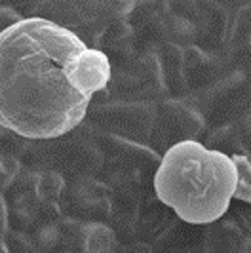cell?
Returning <instances> with one entry per match:
<instances>
[{
	"mask_svg": "<svg viewBox=\"0 0 251 253\" xmlns=\"http://www.w3.org/2000/svg\"><path fill=\"white\" fill-rule=\"evenodd\" d=\"M113 65L46 19L25 17L0 35V124L31 141L55 139L84 120Z\"/></svg>",
	"mask_w": 251,
	"mask_h": 253,
	"instance_id": "obj_1",
	"label": "cell"
},
{
	"mask_svg": "<svg viewBox=\"0 0 251 253\" xmlns=\"http://www.w3.org/2000/svg\"><path fill=\"white\" fill-rule=\"evenodd\" d=\"M236 190V166L232 156L185 141L162 154L154 175V194L179 221L209 225L226 213Z\"/></svg>",
	"mask_w": 251,
	"mask_h": 253,
	"instance_id": "obj_2",
	"label": "cell"
},
{
	"mask_svg": "<svg viewBox=\"0 0 251 253\" xmlns=\"http://www.w3.org/2000/svg\"><path fill=\"white\" fill-rule=\"evenodd\" d=\"M23 166L38 171H55L67 179L97 177L105 168V156L82 122L73 131L55 139L31 141Z\"/></svg>",
	"mask_w": 251,
	"mask_h": 253,
	"instance_id": "obj_3",
	"label": "cell"
},
{
	"mask_svg": "<svg viewBox=\"0 0 251 253\" xmlns=\"http://www.w3.org/2000/svg\"><path fill=\"white\" fill-rule=\"evenodd\" d=\"M29 19L38 17L71 31L89 50H99L105 31L124 21L133 12V2H88V0H44L29 2Z\"/></svg>",
	"mask_w": 251,
	"mask_h": 253,
	"instance_id": "obj_4",
	"label": "cell"
},
{
	"mask_svg": "<svg viewBox=\"0 0 251 253\" xmlns=\"http://www.w3.org/2000/svg\"><path fill=\"white\" fill-rule=\"evenodd\" d=\"M84 122L105 133L147 145L151 143L152 131L156 126V105L149 101L120 99L91 103Z\"/></svg>",
	"mask_w": 251,
	"mask_h": 253,
	"instance_id": "obj_5",
	"label": "cell"
},
{
	"mask_svg": "<svg viewBox=\"0 0 251 253\" xmlns=\"http://www.w3.org/2000/svg\"><path fill=\"white\" fill-rule=\"evenodd\" d=\"M59 204L65 215L84 223L109 225L113 215V194L99 177L69 179Z\"/></svg>",
	"mask_w": 251,
	"mask_h": 253,
	"instance_id": "obj_6",
	"label": "cell"
},
{
	"mask_svg": "<svg viewBox=\"0 0 251 253\" xmlns=\"http://www.w3.org/2000/svg\"><path fill=\"white\" fill-rule=\"evenodd\" d=\"M88 124V122H86ZM89 133L93 141L99 145L101 152L105 156V168L103 169H111V171H143L147 175H156L160 162H162V154L154 151L149 145L135 143V141L124 139L118 135L105 133L97 127L88 124Z\"/></svg>",
	"mask_w": 251,
	"mask_h": 253,
	"instance_id": "obj_7",
	"label": "cell"
},
{
	"mask_svg": "<svg viewBox=\"0 0 251 253\" xmlns=\"http://www.w3.org/2000/svg\"><path fill=\"white\" fill-rule=\"evenodd\" d=\"M204 129L202 114L181 99H166L156 107V126L152 131V149L162 147L164 154L185 141H198Z\"/></svg>",
	"mask_w": 251,
	"mask_h": 253,
	"instance_id": "obj_8",
	"label": "cell"
},
{
	"mask_svg": "<svg viewBox=\"0 0 251 253\" xmlns=\"http://www.w3.org/2000/svg\"><path fill=\"white\" fill-rule=\"evenodd\" d=\"M133 50H135V33L127 19L113 23L101 38L99 51L107 55L113 69L131 63L135 59Z\"/></svg>",
	"mask_w": 251,
	"mask_h": 253,
	"instance_id": "obj_9",
	"label": "cell"
},
{
	"mask_svg": "<svg viewBox=\"0 0 251 253\" xmlns=\"http://www.w3.org/2000/svg\"><path fill=\"white\" fill-rule=\"evenodd\" d=\"M120 246L114 230L105 223H84L82 253H116Z\"/></svg>",
	"mask_w": 251,
	"mask_h": 253,
	"instance_id": "obj_10",
	"label": "cell"
},
{
	"mask_svg": "<svg viewBox=\"0 0 251 253\" xmlns=\"http://www.w3.org/2000/svg\"><path fill=\"white\" fill-rule=\"evenodd\" d=\"M27 234L33 238L40 253H53L59 244V238H61L57 221H37V225Z\"/></svg>",
	"mask_w": 251,
	"mask_h": 253,
	"instance_id": "obj_11",
	"label": "cell"
},
{
	"mask_svg": "<svg viewBox=\"0 0 251 253\" xmlns=\"http://www.w3.org/2000/svg\"><path fill=\"white\" fill-rule=\"evenodd\" d=\"M67 189V179L55 171H38V198L40 202H61Z\"/></svg>",
	"mask_w": 251,
	"mask_h": 253,
	"instance_id": "obj_12",
	"label": "cell"
},
{
	"mask_svg": "<svg viewBox=\"0 0 251 253\" xmlns=\"http://www.w3.org/2000/svg\"><path fill=\"white\" fill-rule=\"evenodd\" d=\"M236 166V190L234 198L240 202L251 204V160L242 154H232Z\"/></svg>",
	"mask_w": 251,
	"mask_h": 253,
	"instance_id": "obj_13",
	"label": "cell"
},
{
	"mask_svg": "<svg viewBox=\"0 0 251 253\" xmlns=\"http://www.w3.org/2000/svg\"><path fill=\"white\" fill-rule=\"evenodd\" d=\"M4 244L10 253H40L35 246L33 238L27 232H17V230H10L4 238Z\"/></svg>",
	"mask_w": 251,
	"mask_h": 253,
	"instance_id": "obj_14",
	"label": "cell"
},
{
	"mask_svg": "<svg viewBox=\"0 0 251 253\" xmlns=\"http://www.w3.org/2000/svg\"><path fill=\"white\" fill-rule=\"evenodd\" d=\"M21 162L10 158L6 154L0 152V192H6V190L12 187V183L15 181L19 169H21Z\"/></svg>",
	"mask_w": 251,
	"mask_h": 253,
	"instance_id": "obj_15",
	"label": "cell"
},
{
	"mask_svg": "<svg viewBox=\"0 0 251 253\" xmlns=\"http://www.w3.org/2000/svg\"><path fill=\"white\" fill-rule=\"evenodd\" d=\"M25 17L17 12L12 6L2 4L0 6V35H4L6 31H10L12 27H15L17 23H21Z\"/></svg>",
	"mask_w": 251,
	"mask_h": 253,
	"instance_id": "obj_16",
	"label": "cell"
},
{
	"mask_svg": "<svg viewBox=\"0 0 251 253\" xmlns=\"http://www.w3.org/2000/svg\"><path fill=\"white\" fill-rule=\"evenodd\" d=\"M116 253H154V248H152L151 244H147V242H126L122 244L120 242V246H118V250Z\"/></svg>",
	"mask_w": 251,
	"mask_h": 253,
	"instance_id": "obj_17",
	"label": "cell"
},
{
	"mask_svg": "<svg viewBox=\"0 0 251 253\" xmlns=\"http://www.w3.org/2000/svg\"><path fill=\"white\" fill-rule=\"evenodd\" d=\"M10 232V213H8V200L4 192H0V242Z\"/></svg>",
	"mask_w": 251,
	"mask_h": 253,
	"instance_id": "obj_18",
	"label": "cell"
},
{
	"mask_svg": "<svg viewBox=\"0 0 251 253\" xmlns=\"http://www.w3.org/2000/svg\"><path fill=\"white\" fill-rule=\"evenodd\" d=\"M242 253H251V240H248L242 248Z\"/></svg>",
	"mask_w": 251,
	"mask_h": 253,
	"instance_id": "obj_19",
	"label": "cell"
},
{
	"mask_svg": "<svg viewBox=\"0 0 251 253\" xmlns=\"http://www.w3.org/2000/svg\"><path fill=\"white\" fill-rule=\"evenodd\" d=\"M0 253H10L8 252V248H6V244H4V240L0 242Z\"/></svg>",
	"mask_w": 251,
	"mask_h": 253,
	"instance_id": "obj_20",
	"label": "cell"
},
{
	"mask_svg": "<svg viewBox=\"0 0 251 253\" xmlns=\"http://www.w3.org/2000/svg\"><path fill=\"white\" fill-rule=\"evenodd\" d=\"M4 133H6V127H4V126H2V124H0V137H2Z\"/></svg>",
	"mask_w": 251,
	"mask_h": 253,
	"instance_id": "obj_21",
	"label": "cell"
}]
</instances>
